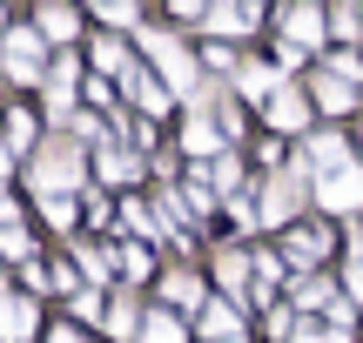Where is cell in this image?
Wrapping results in <instances>:
<instances>
[{
  "label": "cell",
  "instance_id": "obj_1",
  "mask_svg": "<svg viewBox=\"0 0 363 343\" xmlns=\"http://www.w3.org/2000/svg\"><path fill=\"white\" fill-rule=\"evenodd\" d=\"M142 47H148V61L162 67V81H169L175 94H189V101H195V61H189V47H182L175 34H162V27H148Z\"/></svg>",
  "mask_w": 363,
  "mask_h": 343
},
{
  "label": "cell",
  "instance_id": "obj_2",
  "mask_svg": "<svg viewBox=\"0 0 363 343\" xmlns=\"http://www.w3.org/2000/svg\"><path fill=\"white\" fill-rule=\"evenodd\" d=\"M81 175V142H48L34 155V189L40 196H54V189H67Z\"/></svg>",
  "mask_w": 363,
  "mask_h": 343
},
{
  "label": "cell",
  "instance_id": "obj_3",
  "mask_svg": "<svg viewBox=\"0 0 363 343\" xmlns=\"http://www.w3.org/2000/svg\"><path fill=\"white\" fill-rule=\"evenodd\" d=\"M316 202H323L330 215H357L363 209V175L343 162V169H323L316 175Z\"/></svg>",
  "mask_w": 363,
  "mask_h": 343
},
{
  "label": "cell",
  "instance_id": "obj_4",
  "mask_svg": "<svg viewBox=\"0 0 363 343\" xmlns=\"http://www.w3.org/2000/svg\"><path fill=\"white\" fill-rule=\"evenodd\" d=\"M121 94H128L135 108H142V115H162V108H169V81H155V74H142V67H128V74H121Z\"/></svg>",
  "mask_w": 363,
  "mask_h": 343
},
{
  "label": "cell",
  "instance_id": "obj_5",
  "mask_svg": "<svg viewBox=\"0 0 363 343\" xmlns=\"http://www.w3.org/2000/svg\"><path fill=\"white\" fill-rule=\"evenodd\" d=\"M7 67H13L21 81H34V74H40V34L13 27V34H7Z\"/></svg>",
  "mask_w": 363,
  "mask_h": 343
},
{
  "label": "cell",
  "instance_id": "obj_6",
  "mask_svg": "<svg viewBox=\"0 0 363 343\" xmlns=\"http://www.w3.org/2000/svg\"><path fill=\"white\" fill-rule=\"evenodd\" d=\"M0 337H7V343L34 337V303H27V296H0Z\"/></svg>",
  "mask_w": 363,
  "mask_h": 343
},
{
  "label": "cell",
  "instance_id": "obj_7",
  "mask_svg": "<svg viewBox=\"0 0 363 343\" xmlns=\"http://www.w3.org/2000/svg\"><path fill=\"white\" fill-rule=\"evenodd\" d=\"M296 196H303V182H296V175H283V182H276L269 189V202H262V223H289V215H296Z\"/></svg>",
  "mask_w": 363,
  "mask_h": 343
},
{
  "label": "cell",
  "instance_id": "obj_8",
  "mask_svg": "<svg viewBox=\"0 0 363 343\" xmlns=\"http://www.w3.org/2000/svg\"><path fill=\"white\" fill-rule=\"evenodd\" d=\"M283 40H289V47H310V40H323V13H316V7H289Z\"/></svg>",
  "mask_w": 363,
  "mask_h": 343
},
{
  "label": "cell",
  "instance_id": "obj_9",
  "mask_svg": "<svg viewBox=\"0 0 363 343\" xmlns=\"http://www.w3.org/2000/svg\"><path fill=\"white\" fill-rule=\"evenodd\" d=\"M269 121L276 128H303V121H310V101H303L296 88H276L269 94Z\"/></svg>",
  "mask_w": 363,
  "mask_h": 343
},
{
  "label": "cell",
  "instance_id": "obj_10",
  "mask_svg": "<svg viewBox=\"0 0 363 343\" xmlns=\"http://www.w3.org/2000/svg\"><path fill=\"white\" fill-rule=\"evenodd\" d=\"M343 162H350V148H343L337 135H316V142L303 148V169H343Z\"/></svg>",
  "mask_w": 363,
  "mask_h": 343
},
{
  "label": "cell",
  "instance_id": "obj_11",
  "mask_svg": "<svg viewBox=\"0 0 363 343\" xmlns=\"http://www.w3.org/2000/svg\"><path fill=\"white\" fill-rule=\"evenodd\" d=\"M235 330H242L235 303H208V310H202V337H208V343H222V337H235Z\"/></svg>",
  "mask_w": 363,
  "mask_h": 343
},
{
  "label": "cell",
  "instance_id": "obj_12",
  "mask_svg": "<svg viewBox=\"0 0 363 343\" xmlns=\"http://www.w3.org/2000/svg\"><path fill=\"white\" fill-rule=\"evenodd\" d=\"M316 101H323L330 115H343V108H350L357 94H350V81H343V74H323V81H316Z\"/></svg>",
  "mask_w": 363,
  "mask_h": 343
},
{
  "label": "cell",
  "instance_id": "obj_13",
  "mask_svg": "<svg viewBox=\"0 0 363 343\" xmlns=\"http://www.w3.org/2000/svg\"><path fill=\"white\" fill-rule=\"evenodd\" d=\"M0 256H13V263H27V256H34V236H27L21 223H0Z\"/></svg>",
  "mask_w": 363,
  "mask_h": 343
},
{
  "label": "cell",
  "instance_id": "obj_14",
  "mask_svg": "<svg viewBox=\"0 0 363 343\" xmlns=\"http://www.w3.org/2000/svg\"><path fill=\"white\" fill-rule=\"evenodd\" d=\"M142 337H148V343H189V337H182V323L169 317V310H155V317L142 323Z\"/></svg>",
  "mask_w": 363,
  "mask_h": 343
},
{
  "label": "cell",
  "instance_id": "obj_15",
  "mask_svg": "<svg viewBox=\"0 0 363 343\" xmlns=\"http://www.w3.org/2000/svg\"><path fill=\"white\" fill-rule=\"evenodd\" d=\"M101 175H108V182H128V175H142V162L121 155V148H101Z\"/></svg>",
  "mask_w": 363,
  "mask_h": 343
},
{
  "label": "cell",
  "instance_id": "obj_16",
  "mask_svg": "<svg viewBox=\"0 0 363 343\" xmlns=\"http://www.w3.org/2000/svg\"><path fill=\"white\" fill-rule=\"evenodd\" d=\"M94 67H108V74H128L135 61H128V54L115 47V40H94Z\"/></svg>",
  "mask_w": 363,
  "mask_h": 343
},
{
  "label": "cell",
  "instance_id": "obj_17",
  "mask_svg": "<svg viewBox=\"0 0 363 343\" xmlns=\"http://www.w3.org/2000/svg\"><path fill=\"white\" fill-rule=\"evenodd\" d=\"M182 148H189V155H216V128H208V121H189Z\"/></svg>",
  "mask_w": 363,
  "mask_h": 343
},
{
  "label": "cell",
  "instance_id": "obj_18",
  "mask_svg": "<svg viewBox=\"0 0 363 343\" xmlns=\"http://www.w3.org/2000/svg\"><path fill=\"white\" fill-rule=\"evenodd\" d=\"M40 27H48L54 40H67V34H74V13H67L61 0H54V7H40Z\"/></svg>",
  "mask_w": 363,
  "mask_h": 343
},
{
  "label": "cell",
  "instance_id": "obj_19",
  "mask_svg": "<svg viewBox=\"0 0 363 343\" xmlns=\"http://www.w3.org/2000/svg\"><path fill=\"white\" fill-rule=\"evenodd\" d=\"M40 209H48V223H74V202H67V189H54V196H40Z\"/></svg>",
  "mask_w": 363,
  "mask_h": 343
},
{
  "label": "cell",
  "instance_id": "obj_20",
  "mask_svg": "<svg viewBox=\"0 0 363 343\" xmlns=\"http://www.w3.org/2000/svg\"><path fill=\"white\" fill-rule=\"evenodd\" d=\"M169 303H202V283L182 269V276H169Z\"/></svg>",
  "mask_w": 363,
  "mask_h": 343
},
{
  "label": "cell",
  "instance_id": "obj_21",
  "mask_svg": "<svg viewBox=\"0 0 363 343\" xmlns=\"http://www.w3.org/2000/svg\"><path fill=\"white\" fill-rule=\"evenodd\" d=\"M222 283L242 290V283H249V256H222Z\"/></svg>",
  "mask_w": 363,
  "mask_h": 343
},
{
  "label": "cell",
  "instance_id": "obj_22",
  "mask_svg": "<svg viewBox=\"0 0 363 343\" xmlns=\"http://www.w3.org/2000/svg\"><path fill=\"white\" fill-rule=\"evenodd\" d=\"M296 343H350L343 330H310V323H296Z\"/></svg>",
  "mask_w": 363,
  "mask_h": 343
},
{
  "label": "cell",
  "instance_id": "obj_23",
  "mask_svg": "<svg viewBox=\"0 0 363 343\" xmlns=\"http://www.w3.org/2000/svg\"><path fill=\"white\" fill-rule=\"evenodd\" d=\"M108 330L128 337V330H135V310H128V303H115V310H108Z\"/></svg>",
  "mask_w": 363,
  "mask_h": 343
},
{
  "label": "cell",
  "instance_id": "obj_24",
  "mask_svg": "<svg viewBox=\"0 0 363 343\" xmlns=\"http://www.w3.org/2000/svg\"><path fill=\"white\" fill-rule=\"evenodd\" d=\"M235 7H242V21L256 27V13H262V0H235Z\"/></svg>",
  "mask_w": 363,
  "mask_h": 343
},
{
  "label": "cell",
  "instance_id": "obj_25",
  "mask_svg": "<svg viewBox=\"0 0 363 343\" xmlns=\"http://www.w3.org/2000/svg\"><path fill=\"white\" fill-rule=\"evenodd\" d=\"M169 7H175V13H202L208 0H169Z\"/></svg>",
  "mask_w": 363,
  "mask_h": 343
},
{
  "label": "cell",
  "instance_id": "obj_26",
  "mask_svg": "<svg viewBox=\"0 0 363 343\" xmlns=\"http://www.w3.org/2000/svg\"><path fill=\"white\" fill-rule=\"evenodd\" d=\"M350 290H357V296H363V263H350Z\"/></svg>",
  "mask_w": 363,
  "mask_h": 343
},
{
  "label": "cell",
  "instance_id": "obj_27",
  "mask_svg": "<svg viewBox=\"0 0 363 343\" xmlns=\"http://www.w3.org/2000/svg\"><path fill=\"white\" fill-rule=\"evenodd\" d=\"M0 223H13V202H7V189H0Z\"/></svg>",
  "mask_w": 363,
  "mask_h": 343
},
{
  "label": "cell",
  "instance_id": "obj_28",
  "mask_svg": "<svg viewBox=\"0 0 363 343\" xmlns=\"http://www.w3.org/2000/svg\"><path fill=\"white\" fill-rule=\"evenodd\" d=\"M222 343H235V337H222Z\"/></svg>",
  "mask_w": 363,
  "mask_h": 343
}]
</instances>
